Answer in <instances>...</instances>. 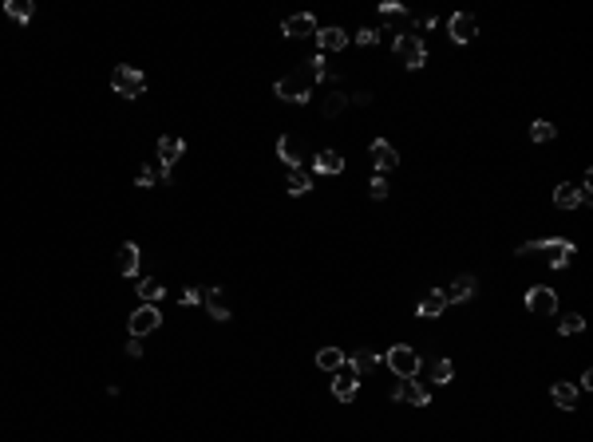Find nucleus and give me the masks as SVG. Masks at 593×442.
<instances>
[{"instance_id":"nucleus-1","label":"nucleus","mask_w":593,"mask_h":442,"mask_svg":"<svg viewBox=\"0 0 593 442\" xmlns=\"http://www.w3.org/2000/svg\"><path fill=\"white\" fill-rule=\"evenodd\" d=\"M384 367L396 375V379H415L423 367V355L415 352L412 343H392L388 352H384Z\"/></svg>"},{"instance_id":"nucleus-32","label":"nucleus","mask_w":593,"mask_h":442,"mask_svg":"<svg viewBox=\"0 0 593 442\" xmlns=\"http://www.w3.org/2000/svg\"><path fill=\"white\" fill-rule=\"evenodd\" d=\"M368 194H372V201H384L388 198V178H384V174H372V182H368Z\"/></svg>"},{"instance_id":"nucleus-24","label":"nucleus","mask_w":593,"mask_h":442,"mask_svg":"<svg viewBox=\"0 0 593 442\" xmlns=\"http://www.w3.org/2000/svg\"><path fill=\"white\" fill-rule=\"evenodd\" d=\"M570 237H538V241L518 245V257H530V253H550V249H566Z\"/></svg>"},{"instance_id":"nucleus-17","label":"nucleus","mask_w":593,"mask_h":442,"mask_svg":"<svg viewBox=\"0 0 593 442\" xmlns=\"http://www.w3.org/2000/svg\"><path fill=\"white\" fill-rule=\"evenodd\" d=\"M317 48H321V56L324 51H344L348 48V32L344 28H317Z\"/></svg>"},{"instance_id":"nucleus-25","label":"nucleus","mask_w":593,"mask_h":442,"mask_svg":"<svg viewBox=\"0 0 593 442\" xmlns=\"http://www.w3.org/2000/svg\"><path fill=\"white\" fill-rule=\"evenodd\" d=\"M317 367L336 375L344 367V348H321V352H317Z\"/></svg>"},{"instance_id":"nucleus-26","label":"nucleus","mask_w":593,"mask_h":442,"mask_svg":"<svg viewBox=\"0 0 593 442\" xmlns=\"http://www.w3.org/2000/svg\"><path fill=\"white\" fill-rule=\"evenodd\" d=\"M285 190H289V198H305V194L312 190V174H309V170H289Z\"/></svg>"},{"instance_id":"nucleus-9","label":"nucleus","mask_w":593,"mask_h":442,"mask_svg":"<svg viewBox=\"0 0 593 442\" xmlns=\"http://www.w3.org/2000/svg\"><path fill=\"white\" fill-rule=\"evenodd\" d=\"M360 395V375H352L348 367H341V372L332 375V399L336 403H352Z\"/></svg>"},{"instance_id":"nucleus-33","label":"nucleus","mask_w":593,"mask_h":442,"mask_svg":"<svg viewBox=\"0 0 593 442\" xmlns=\"http://www.w3.org/2000/svg\"><path fill=\"white\" fill-rule=\"evenodd\" d=\"M356 44H360V48H376V44H380V32H376V28H360V32H356Z\"/></svg>"},{"instance_id":"nucleus-3","label":"nucleus","mask_w":593,"mask_h":442,"mask_svg":"<svg viewBox=\"0 0 593 442\" xmlns=\"http://www.w3.org/2000/svg\"><path fill=\"white\" fill-rule=\"evenodd\" d=\"M273 95L285 103H293V107H305V103L312 99V83L305 80L301 71H289V75H281V80L273 83Z\"/></svg>"},{"instance_id":"nucleus-8","label":"nucleus","mask_w":593,"mask_h":442,"mask_svg":"<svg viewBox=\"0 0 593 442\" xmlns=\"http://www.w3.org/2000/svg\"><path fill=\"white\" fill-rule=\"evenodd\" d=\"M392 399L396 403H415V407H427V403H432V391H427L420 379H396Z\"/></svg>"},{"instance_id":"nucleus-15","label":"nucleus","mask_w":593,"mask_h":442,"mask_svg":"<svg viewBox=\"0 0 593 442\" xmlns=\"http://www.w3.org/2000/svg\"><path fill=\"white\" fill-rule=\"evenodd\" d=\"M344 367H348L352 375H360V379H364L372 367H380V355H376L372 348H356L352 355H344Z\"/></svg>"},{"instance_id":"nucleus-2","label":"nucleus","mask_w":593,"mask_h":442,"mask_svg":"<svg viewBox=\"0 0 593 442\" xmlns=\"http://www.w3.org/2000/svg\"><path fill=\"white\" fill-rule=\"evenodd\" d=\"M392 51H396V60H400L403 68H412V71L427 68V44H423L415 32H400V36L392 40Z\"/></svg>"},{"instance_id":"nucleus-21","label":"nucleus","mask_w":593,"mask_h":442,"mask_svg":"<svg viewBox=\"0 0 593 442\" xmlns=\"http://www.w3.org/2000/svg\"><path fill=\"white\" fill-rule=\"evenodd\" d=\"M554 206H558V210H577V206H585V198H582L577 186L562 182V186H554Z\"/></svg>"},{"instance_id":"nucleus-6","label":"nucleus","mask_w":593,"mask_h":442,"mask_svg":"<svg viewBox=\"0 0 593 442\" xmlns=\"http://www.w3.org/2000/svg\"><path fill=\"white\" fill-rule=\"evenodd\" d=\"M162 324V312L159 304H139V308L127 316V332H131L135 340H142V336H151V332H159Z\"/></svg>"},{"instance_id":"nucleus-4","label":"nucleus","mask_w":593,"mask_h":442,"mask_svg":"<svg viewBox=\"0 0 593 442\" xmlns=\"http://www.w3.org/2000/svg\"><path fill=\"white\" fill-rule=\"evenodd\" d=\"M111 87H115V95H123V99H139L142 91H147V75H142L139 68H131V63H119V68L111 71Z\"/></svg>"},{"instance_id":"nucleus-37","label":"nucleus","mask_w":593,"mask_h":442,"mask_svg":"<svg viewBox=\"0 0 593 442\" xmlns=\"http://www.w3.org/2000/svg\"><path fill=\"white\" fill-rule=\"evenodd\" d=\"M352 107H372V91H356V95H348Z\"/></svg>"},{"instance_id":"nucleus-13","label":"nucleus","mask_w":593,"mask_h":442,"mask_svg":"<svg viewBox=\"0 0 593 442\" xmlns=\"http://www.w3.org/2000/svg\"><path fill=\"white\" fill-rule=\"evenodd\" d=\"M281 32L289 36V40H305V36H317V16H312V12H297V16H289V20L281 24Z\"/></svg>"},{"instance_id":"nucleus-29","label":"nucleus","mask_w":593,"mask_h":442,"mask_svg":"<svg viewBox=\"0 0 593 442\" xmlns=\"http://www.w3.org/2000/svg\"><path fill=\"white\" fill-rule=\"evenodd\" d=\"M558 139V127L550 119H534L530 122V142H554Z\"/></svg>"},{"instance_id":"nucleus-28","label":"nucleus","mask_w":593,"mask_h":442,"mask_svg":"<svg viewBox=\"0 0 593 442\" xmlns=\"http://www.w3.org/2000/svg\"><path fill=\"white\" fill-rule=\"evenodd\" d=\"M348 110V95L344 91H332V95H324V103H321V115L324 119H336V115H344Z\"/></svg>"},{"instance_id":"nucleus-10","label":"nucleus","mask_w":593,"mask_h":442,"mask_svg":"<svg viewBox=\"0 0 593 442\" xmlns=\"http://www.w3.org/2000/svg\"><path fill=\"white\" fill-rule=\"evenodd\" d=\"M447 32H451L455 44H471L479 36V20H475L471 12H455L451 20H447Z\"/></svg>"},{"instance_id":"nucleus-19","label":"nucleus","mask_w":593,"mask_h":442,"mask_svg":"<svg viewBox=\"0 0 593 442\" xmlns=\"http://www.w3.org/2000/svg\"><path fill=\"white\" fill-rule=\"evenodd\" d=\"M312 170L324 174V178H336V174H344V158L336 151H321L317 158H312Z\"/></svg>"},{"instance_id":"nucleus-18","label":"nucleus","mask_w":593,"mask_h":442,"mask_svg":"<svg viewBox=\"0 0 593 442\" xmlns=\"http://www.w3.org/2000/svg\"><path fill=\"white\" fill-rule=\"evenodd\" d=\"M447 312V296H443V289L427 292L420 301V308H415V316H423V320H435V316H443Z\"/></svg>"},{"instance_id":"nucleus-36","label":"nucleus","mask_w":593,"mask_h":442,"mask_svg":"<svg viewBox=\"0 0 593 442\" xmlns=\"http://www.w3.org/2000/svg\"><path fill=\"white\" fill-rule=\"evenodd\" d=\"M178 301L186 304V308H194V304H202V289H194V284H190V289H182Z\"/></svg>"},{"instance_id":"nucleus-35","label":"nucleus","mask_w":593,"mask_h":442,"mask_svg":"<svg viewBox=\"0 0 593 442\" xmlns=\"http://www.w3.org/2000/svg\"><path fill=\"white\" fill-rule=\"evenodd\" d=\"M154 182H159V174H154L151 166H139V174H135V186H142V190H147V186H154Z\"/></svg>"},{"instance_id":"nucleus-7","label":"nucleus","mask_w":593,"mask_h":442,"mask_svg":"<svg viewBox=\"0 0 593 442\" xmlns=\"http://www.w3.org/2000/svg\"><path fill=\"white\" fill-rule=\"evenodd\" d=\"M522 304H526L530 316H554V312H558V292H554L550 284H534V289H526Z\"/></svg>"},{"instance_id":"nucleus-22","label":"nucleus","mask_w":593,"mask_h":442,"mask_svg":"<svg viewBox=\"0 0 593 442\" xmlns=\"http://www.w3.org/2000/svg\"><path fill=\"white\" fill-rule=\"evenodd\" d=\"M577 387H573V383H554L550 387V399H554V407H558V411H573V407H577Z\"/></svg>"},{"instance_id":"nucleus-16","label":"nucleus","mask_w":593,"mask_h":442,"mask_svg":"<svg viewBox=\"0 0 593 442\" xmlns=\"http://www.w3.org/2000/svg\"><path fill=\"white\" fill-rule=\"evenodd\" d=\"M139 265H142V249L135 241H127L119 249V257H115V269H119V277H139Z\"/></svg>"},{"instance_id":"nucleus-12","label":"nucleus","mask_w":593,"mask_h":442,"mask_svg":"<svg viewBox=\"0 0 593 442\" xmlns=\"http://www.w3.org/2000/svg\"><path fill=\"white\" fill-rule=\"evenodd\" d=\"M277 158H281L289 170H301V162H305L301 139H297V134H281V139H277Z\"/></svg>"},{"instance_id":"nucleus-5","label":"nucleus","mask_w":593,"mask_h":442,"mask_svg":"<svg viewBox=\"0 0 593 442\" xmlns=\"http://www.w3.org/2000/svg\"><path fill=\"white\" fill-rule=\"evenodd\" d=\"M186 154V139L182 134H162L159 139V178L171 186L174 182V162Z\"/></svg>"},{"instance_id":"nucleus-31","label":"nucleus","mask_w":593,"mask_h":442,"mask_svg":"<svg viewBox=\"0 0 593 442\" xmlns=\"http://www.w3.org/2000/svg\"><path fill=\"white\" fill-rule=\"evenodd\" d=\"M558 332H562V336H582V332H585V316H577V312L562 316V320H558Z\"/></svg>"},{"instance_id":"nucleus-23","label":"nucleus","mask_w":593,"mask_h":442,"mask_svg":"<svg viewBox=\"0 0 593 442\" xmlns=\"http://www.w3.org/2000/svg\"><path fill=\"white\" fill-rule=\"evenodd\" d=\"M135 292H139V304H159L166 296V284H159V277H142Z\"/></svg>"},{"instance_id":"nucleus-20","label":"nucleus","mask_w":593,"mask_h":442,"mask_svg":"<svg viewBox=\"0 0 593 442\" xmlns=\"http://www.w3.org/2000/svg\"><path fill=\"white\" fill-rule=\"evenodd\" d=\"M202 304H206V312H210V320H218V324L230 320V308H226V301H221V289H202Z\"/></svg>"},{"instance_id":"nucleus-38","label":"nucleus","mask_w":593,"mask_h":442,"mask_svg":"<svg viewBox=\"0 0 593 442\" xmlns=\"http://www.w3.org/2000/svg\"><path fill=\"white\" fill-rule=\"evenodd\" d=\"M127 355L139 360V355H142V340H135V336H131V340H127Z\"/></svg>"},{"instance_id":"nucleus-11","label":"nucleus","mask_w":593,"mask_h":442,"mask_svg":"<svg viewBox=\"0 0 593 442\" xmlns=\"http://www.w3.org/2000/svg\"><path fill=\"white\" fill-rule=\"evenodd\" d=\"M368 154H372V162H376V174H388V170H396V166H400V154H396V146H392L388 139H372Z\"/></svg>"},{"instance_id":"nucleus-27","label":"nucleus","mask_w":593,"mask_h":442,"mask_svg":"<svg viewBox=\"0 0 593 442\" xmlns=\"http://www.w3.org/2000/svg\"><path fill=\"white\" fill-rule=\"evenodd\" d=\"M4 12H8L16 24H32V16H36V4H32V0H8V4H4Z\"/></svg>"},{"instance_id":"nucleus-39","label":"nucleus","mask_w":593,"mask_h":442,"mask_svg":"<svg viewBox=\"0 0 593 442\" xmlns=\"http://www.w3.org/2000/svg\"><path fill=\"white\" fill-rule=\"evenodd\" d=\"M577 391H593V372H582V379H577Z\"/></svg>"},{"instance_id":"nucleus-14","label":"nucleus","mask_w":593,"mask_h":442,"mask_svg":"<svg viewBox=\"0 0 593 442\" xmlns=\"http://www.w3.org/2000/svg\"><path fill=\"white\" fill-rule=\"evenodd\" d=\"M475 289H479L475 272H459V277L451 281V289L443 292V296H447V304H467V301L475 296Z\"/></svg>"},{"instance_id":"nucleus-34","label":"nucleus","mask_w":593,"mask_h":442,"mask_svg":"<svg viewBox=\"0 0 593 442\" xmlns=\"http://www.w3.org/2000/svg\"><path fill=\"white\" fill-rule=\"evenodd\" d=\"M573 253H577V249H573V241H570V245H566V249H558V257H554V261H550V265H554V269H558V272H562V269H566V265H570V261H573Z\"/></svg>"},{"instance_id":"nucleus-30","label":"nucleus","mask_w":593,"mask_h":442,"mask_svg":"<svg viewBox=\"0 0 593 442\" xmlns=\"http://www.w3.org/2000/svg\"><path fill=\"white\" fill-rule=\"evenodd\" d=\"M451 379H455V363H451V360H435V363H432V383L447 387Z\"/></svg>"}]
</instances>
